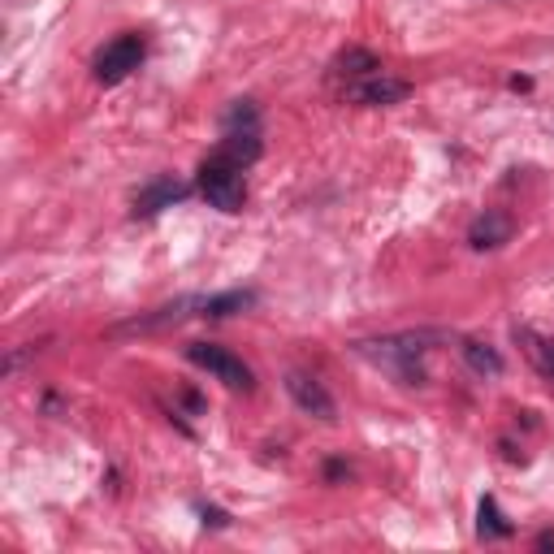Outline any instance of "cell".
Returning <instances> with one entry per match:
<instances>
[{"label":"cell","instance_id":"13","mask_svg":"<svg viewBox=\"0 0 554 554\" xmlns=\"http://www.w3.org/2000/svg\"><path fill=\"white\" fill-rule=\"evenodd\" d=\"M520 338L529 342V360L542 368V377L554 381V338H537V334H529V329H520Z\"/></svg>","mask_w":554,"mask_h":554},{"label":"cell","instance_id":"4","mask_svg":"<svg viewBox=\"0 0 554 554\" xmlns=\"http://www.w3.org/2000/svg\"><path fill=\"white\" fill-rule=\"evenodd\" d=\"M143 39L139 35H117V39H109L100 52H96V83H104V87H117L122 78H130L143 65Z\"/></svg>","mask_w":554,"mask_h":554},{"label":"cell","instance_id":"8","mask_svg":"<svg viewBox=\"0 0 554 554\" xmlns=\"http://www.w3.org/2000/svg\"><path fill=\"white\" fill-rule=\"evenodd\" d=\"M187 195H191L187 182H178L174 174H161V178L148 182V187L135 195V217H156V213H165V208L182 204Z\"/></svg>","mask_w":554,"mask_h":554},{"label":"cell","instance_id":"16","mask_svg":"<svg viewBox=\"0 0 554 554\" xmlns=\"http://www.w3.org/2000/svg\"><path fill=\"white\" fill-rule=\"evenodd\" d=\"M200 516H204V524H213V529H226V524H230V516H226V511H217V507H204Z\"/></svg>","mask_w":554,"mask_h":554},{"label":"cell","instance_id":"15","mask_svg":"<svg viewBox=\"0 0 554 554\" xmlns=\"http://www.w3.org/2000/svg\"><path fill=\"white\" fill-rule=\"evenodd\" d=\"M342 477H351V468L342 464V459H329V464H325V481L334 485V481H342Z\"/></svg>","mask_w":554,"mask_h":554},{"label":"cell","instance_id":"14","mask_svg":"<svg viewBox=\"0 0 554 554\" xmlns=\"http://www.w3.org/2000/svg\"><path fill=\"white\" fill-rule=\"evenodd\" d=\"M260 113H256V100H234L226 109V135L230 130H256Z\"/></svg>","mask_w":554,"mask_h":554},{"label":"cell","instance_id":"2","mask_svg":"<svg viewBox=\"0 0 554 554\" xmlns=\"http://www.w3.org/2000/svg\"><path fill=\"white\" fill-rule=\"evenodd\" d=\"M195 191H200L208 200V208H217V213H243V200H247L243 169L221 161L217 152L200 165V174H195Z\"/></svg>","mask_w":554,"mask_h":554},{"label":"cell","instance_id":"3","mask_svg":"<svg viewBox=\"0 0 554 554\" xmlns=\"http://www.w3.org/2000/svg\"><path fill=\"white\" fill-rule=\"evenodd\" d=\"M187 360L195 368H204L213 381H221V386H230V390H252L256 386V373L247 368L239 355L226 351V347H217V342H191L187 347Z\"/></svg>","mask_w":554,"mask_h":554},{"label":"cell","instance_id":"9","mask_svg":"<svg viewBox=\"0 0 554 554\" xmlns=\"http://www.w3.org/2000/svg\"><path fill=\"white\" fill-rule=\"evenodd\" d=\"M260 152H265V148H260V130H230V135L217 143L221 161H230V165H239V169L256 165Z\"/></svg>","mask_w":554,"mask_h":554},{"label":"cell","instance_id":"5","mask_svg":"<svg viewBox=\"0 0 554 554\" xmlns=\"http://www.w3.org/2000/svg\"><path fill=\"white\" fill-rule=\"evenodd\" d=\"M286 394L295 399L299 412L316 416L321 425H334V420H338V407H334V399H329V390L316 377L299 373V368H290V373H286Z\"/></svg>","mask_w":554,"mask_h":554},{"label":"cell","instance_id":"6","mask_svg":"<svg viewBox=\"0 0 554 554\" xmlns=\"http://www.w3.org/2000/svg\"><path fill=\"white\" fill-rule=\"evenodd\" d=\"M407 96H412V83H403V78H390L386 70L368 74V78H360V83H347V100L368 104V109H386V104H399Z\"/></svg>","mask_w":554,"mask_h":554},{"label":"cell","instance_id":"10","mask_svg":"<svg viewBox=\"0 0 554 554\" xmlns=\"http://www.w3.org/2000/svg\"><path fill=\"white\" fill-rule=\"evenodd\" d=\"M459 355H464V364L481 377H503V368H507L498 347H490V342H481V338H464L459 342Z\"/></svg>","mask_w":554,"mask_h":554},{"label":"cell","instance_id":"17","mask_svg":"<svg viewBox=\"0 0 554 554\" xmlns=\"http://www.w3.org/2000/svg\"><path fill=\"white\" fill-rule=\"evenodd\" d=\"M537 550H554V529H546V533H537Z\"/></svg>","mask_w":554,"mask_h":554},{"label":"cell","instance_id":"12","mask_svg":"<svg viewBox=\"0 0 554 554\" xmlns=\"http://www.w3.org/2000/svg\"><path fill=\"white\" fill-rule=\"evenodd\" d=\"M511 533H516V529H511V520L503 516V507L485 494L477 503V537H481V542H503V537H511Z\"/></svg>","mask_w":554,"mask_h":554},{"label":"cell","instance_id":"7","mask_svg":"<svg viewBox=\"0 0 554 554\" xmlns=\"http://www.w3.org/2000/svg\"><path fill=\"white\" fill-rule=\"evenodd\" d=\"M511 234H516V221H511L503 208H485L468 226V247L472 252H498V247L511 243Z\"/></svg>","mask_w":554,"mask_h":554},{"label":"cell","instance_id":"1","mask_svg":"<svg viewBox=\"0 0 554 554\" xmlns=\"http://www.w3.org/2000/svg\"><path fill=\"white\" fill-rule=\"evenodd\" d=\"M446 334H433V329H420V334H390V338H368L355 342V351L364 360H373L377 368H386L403 381V386H425V355L433 351V342H442Z\"/></svg>","mask_w":554,"mask_h":554},{"label":"cell","instance_id":"11","mask_svg":"<svg viewBox=\"0 0 554 554\" xmlns=\"http://www.w3.org/2000/svg\"><path fill=\"white\" fill-rule=\"evenodd\" d=\"M329 70H334V78L360 83V78H368V74H381V61H377L368 48H347V52H338Z\"/></svg>","mask_w":554,"mask_h":554}]
</instances>
